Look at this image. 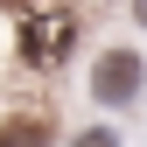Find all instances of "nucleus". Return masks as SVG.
Segmentation results:
<instances>
[{
    "label": "nucleus",
    "mask_w": 147,
    "mask_h": 147,
    "mask_svg": "<svg viewBox=\"0 0 147 147\" xmlns=\"http://www.w3.org/2000/svg\"><path fill=\"white\" fill-rule=\"evenodd\" d=\"M14 42H21V63L56 70V63H70V49H77V14L70 7H21Z\"/></svg>",
    "instance_id": "1"
},
{
    "label": "nucleus",
    "mask_w": 147,
    "mask_h": 147,
    "mask_svg": "<svg viewBox=\"0 0 147 147\" xmlns=\"http://www.w3.org/2000/svg\"><path fill=\"white\" fill-rule=\"evenodd\" d=\"M140 91H147V63H140V49H105V56L91 63V105L126 112Z\"/></svg>",
    "instance_id": "2"
},
{
    "label": "nucleus",
    "mask_w": 147,
    "mask_h": 147,
    "mask_svg": "<svg viewBox=\"0 0 147 147\" xmlns=\"http://www.w3.org/2000/svg\"><path fill=\"white\" fill-rule=\"evenodd\" d=\"M0 147H49V119H7V126H0Z\"/></svg>",
    "instance_id": "3"
},
{
    "label": "nucleus",
    "mask_w": 147,
    "mask_h": 147,
    "mask_svg": "<svg viewBox=\"0 0 147 147\" xmlns=\"http://www.w3.org/2000/svg\"><path fill=\"white\" fill-rule=\"evenodd\" d=\"M70 147H126V140H119V126L91 119V126H77V133H70Z\"/></svg>",
    "instance_id": "4"
},
{
    "label": "nucleus",
    "mask_w": 147,
    "mask_h": 147,
    "mask_svg": "<svg viewBox=\"0 0 147 147\" xmlns=\"http://www.w3.org/2000/svg\"><path fill=\"white\" fill-rule=\"evenodd\" d=\"M133 21H140V28H147V0H133Z\"/></svg>",
    "instance_id": "5"
}]
</instances>
